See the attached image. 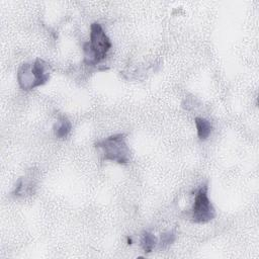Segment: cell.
<instances>
[{"mask_svg":"<svg viewBox=\"0 0 259 259\" xmlns=\"http://www.w3.org/2000/svg\"><path fill=\"white\" fill-rule=\"evenodd\" d=\"M112 48V42L98 23L90 26V40L83 45L84 63L94 66L107 58Z\"/></svg>","mask_w":259,"mask_h":259,"instance_id":"obj_1","label":"cell"},{"mask_svg":"<svg viewBox=\"0 0 259 259\" xmlns=\"http://www.w3.org/2000/svg\"><path fill=\"white\" fill-rule=\"evenodd\" d=\"M51 75V66L42 59L23 64L17 72V81L24 90H31L46 84Z\"/></svg>","mask_w":259,"mask_h":259,"instance_id":"obj_2","label":"cell"},{"mask_svg":"<svg viewBox=\"0 0 259 259\" xmlns=\"http://www.w3.org/2000/svg\"><path fill=\"white\" fill-rule=\"evenodd\" d=\"M95 147L101 151L105 160L118 164H127L131 160V151L126 141L125 134H116L95 143Z\"/></svg>","mask_w":259,"mask_h":259,"instance_id":"obj_3","label":"cell"},{"mask_svg":"<svg viewBox=\"0 0 259 259\" xmlns=\"http://www.w3.org/2000/svg\"><path fill=\"white\" fill-rule=\"evenodd\" d=\"M216 217V211L209 198V185L203 183L199 187L195 195V201L192 209V220L197 224H204Z\"/></svg>","mask_w":259,"mask_h":259,"instance_id":"obj_4","label":"cell"},{"mask_svg":"<svg viewBox=\"0 0 259 259\" xmlns=\"http://www.w3.org/2000/svg\"><path fill=\"white\" fill-rule=\"evenodd\" d=\"M195 123L197 126L198 136L200 138V140L204 141L208 139L213 130V126L210 120L205 119L203 117H196Z\"/></svg>","mask_w":259,"mask_h":259,"instance_id":"obj_5","label":"cell"},{"mask_svg":"<svg viewBox=\"0 0 259 259\" xmlns=\"http://www.w3.org/2000/svg\"><path fill=\"white\" fill-rule=\"evenodd\" d=\"M72 130L71 122L67 117H61L54 125V134L58 139H65Z\"/></svg>","mask_w":259,"mask_h":259,"instance_id":"obj_6","label":"cell"},{"mask_svg":"<svg viewBox=\"0 0 259 259\" xmlns=\"http://www.w3.org/2000/svg\"><path fill=\"white\" fill-rule=\"evenodd\" d=\"M157 243H158L157 238L154 236V234H152L151 232H148V231H145L143 233L142 238H141V246L146 253L152 252L154 247L156 246Z\"/></svg>","mask_w":259,"mask_h":259,"instance_id":"obj_7","label":"cell"},{"mask_svg":"<svg viewBox=\"0 0 259 259\" xmlns=\"http://www.w3.org/2000/svg\"><path fill=\"white\" fill-rule=\"evenodd\" d=\"M175 238H176V236H175V233L173 231H169V232L161 234L160 247L166 248L167 246L171 245L175 241Z\"/></svg>","mask_w":259,"mask_h":259,"instance_id":"obj_8","label":"cell"},{"mask_svg":"<svg viewBox=\"0 0 259 259\" xmlns=\"http://www.w3.org/2000/svg\"><path fill=\"white\" fill-rule=\"evenodd\" d=\"M128 244H129V245L132 244V239H131V238H128Z\"/></svg>","mask_w":259,"mask_h":259,"instance_id":"obj_9","label":"cell"}]
</instances>
